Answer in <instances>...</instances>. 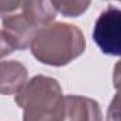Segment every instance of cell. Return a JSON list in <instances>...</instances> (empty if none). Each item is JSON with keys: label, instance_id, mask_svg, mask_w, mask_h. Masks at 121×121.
<instances>
[{"label": "cell", "instance_id": "cell-1", "mask_svg": "<svg viewBox=\"0 0 121 121\" xmlns=\"http://www.w3.org/2000/svg\"><path fill=\"white\" fill-rule=\"evenodd\" d=\"M93 41L106 55L121 56V10L110 7L103 11L93 28Z\"/></svg>", "mask_w": 121, "mask_h": 121}]
</instances>
